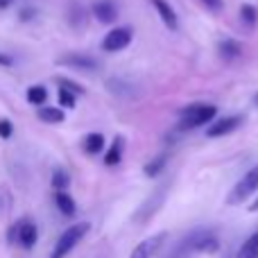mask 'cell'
Instances as JSON below:
<instances>
[{"label":"cell","instance_id":"30","mask_svg":"<svg viewBox=\"0 0 258 258\" xmlns=\"http://www.w3.org/2000/svg\"><path fill=\"white\" fill-rule=\"evenodd\" d=\"M256 104H258V95H256Z\"/></svg>","mask_w":258,"mask_h":258},{"label":"cell","instance_id":"14","mask_svg":"<svg viewBox=\"0 0 258 258\" xmlns=\"http://www.w3.org/2000/svg\"><path fill=\"white\" fill-rule=\"evenodd\" d=\"M82 147H84L86 154H98V152L104 150V136L98 132L89 134V136L84 138V143H82Z\"/></svg>","mask_w":258,"mask_h":258},{"label":"cell","instance_id":"5","mask_svg":"<svg viewBox=\"0 0 258 258\" xmlns=\"http://www.w3.org/2000/svg\"><path fill=\"white\" fill-rule=\"evenodd\" d=\"M132 27H116L111 30L102 41V50L104 52H118V50H125L132 43Z\"/></svg>","mask_w":258,"mask_h":258},{"label":"cell","instance_id":"9","mask_svg":"<svg viewBox=\"0 0 258 258\" xmlns=\"http://www.w3.org/2000/svg\"><path fill=\"white\" fill-rule=\"evenodd\" d=\"M220 249V242L213 233H195L192 236V251H206V254H215Z\"/></svg>","mask_w":258,"mask_h":258},{"label":"cell","instance_id":"17","mask_svg":"<svg viewBox=\"0 0 258 258\" xmlns=\"http://www.w3.org/2000/svg\"><path fill=\"white\" fill-rule=\"evenodd\" d=\"M240 52H242V45L238 43L236 39L220 41V54H222L224 59H236V57H240Z\"/></svg>","mask_w":258,"mask_h":258},{"label":"cell","instance_id":"29","mask_svg":"<svg viewBox=\"0 0 258 258\" xmlns=\"http://www.w3.org/2000/svg\"><path fill=\"white\" fill-rule=\"evenodd\" d=\"M12 0H0V7H5V5H9Z\"/></svg>","mask_w":258,"mask_h":258},{"label":"cell","instance_id":"23","mask_svg":"<svg viewBox=\"0 0 258 258\" xmlns=\"http://www.w3.org/2000/svg\"><path fill=\"white\" fill-rule=\"evenodd\" d=\"M57 82H59V86H61V89L73 91L75 95H82V93H84V89H82L80 84H75V82H71V80H63V77H57Z\"/></svg>","mask_w":258,"mask_h":258},{"label":"cell","instance_id":"20","mask_svg":"<svg viewBox=\"0 0 258 258\" xmlns=\"http://www.w3.org/2000/svg\"><path fill=\"white\" fill-rule=\"evenodd\" d=\"M71 186V177H68L63 170H54V174H52V188L57 192H61V190H66V188Z\"/></svg>","mask_w":258,"mask_h":258},{"label":"cell","instance_id":"28","mask_svg":"<svg viewBox=\"0 0 258 258\" xmlns=\"http://www.w3.org/2000/svg\"><path fill=\"white\" fill-rule=\"evenodd\" d=\"M249 211H251V213H256V211H258V197H256V200H254V202H251Z\"/></svg>","mask_w":258,"mask_h":258},{"label":"cell","instance_id":"21","mask_svg":"<svg viewBox=\"0 0 258 258\" xmlns=\"http://www.w3.org/2000/svg\"><path fill=\"white\" fill-rule=\"evenodd\" d=\"M240 18H242V23H245L247 27H254L256 18H258V12H256L254 5H242L240 7Z\"/></svg>","mask_w":258,"mask_h":258},{"label":"cell","instance_id":"22","mask_svg":"<svg viewBox=\"0 0 258 258\" xmlns=\"http://www.w3.org/2000/svg\"><path fill=\"white\" fill-rule=\"evenodd\" d=\"M59 107H66V109L75 107V93L68 89H59Z\"/></svg>","mask_w":258,"mask_h":258},{"label":"cell","instance_id":"15","mask_svg":"<svg viewBox=\"0 0 258 258\" xmlns=\"http://www.w3.org/2000/svg\"><path fill=\"white\" fill-rule=\"evenodd\" d=\"M25 98H27V102L34 104V107H43L45 100H48V89H45V86H41V84H34V86H30V89H27Z\"/></svg>","mask_w":258,"mask_h":258},{"label":"cell","instance_id":"7","mask_svg":"<svg viewBox=\"0 0 258 258\" xmlns=\"http://www.w3.org/2000/svg\"><path fill=\"white\" fill-rule=\"evenodd\" d=\"M57 63H59V66L77 68V71H95V68H98V59L89 57V54H82V52L63 54V57L57 59Z\"/></svg>","mask_w":258,"mask_h":258},{"label":"cell","instance_id":"3","mask_svg":"<svg viewBox=\"0 0 258 258\" xmlns=\"http://www.w3.org/2000/svg\"><path fill=\"white\" fill-rule=\"evenodd\" d=\"M256 190H258V165L256 168H251L249 172H247L245 177L236 183V186H233V190L229 192V197H227V204L229 206L242 204V202H245L249 195H254Z\"/></svg>","mask_w":258,"mask_h":258},{"label":"cell","instance_id":"24","mask_svg":"<svg viewBox=\"0 0 258 258\" xmlns=\"http://www.w3.org/2000/svg\"><path fill=\"white\" fill-rule=\"evenodd\" d=\"M12 134H14V125H12V120H7V118H0V138H12Z\"/></svg>","mask_w":258,"mask_h":258},{"label":"cell","instance_id":"16","mask_svg":"<svg viewBox=\"0 0 258 258\" xmlns=\"http://www.w3.org/2000/svg\"><path fill=\"white\" fill-rule=\"evenodd\" d=\"M54 204H57V209L61 211L63 215H75V211H77L75 209V200H73L66 190H61V192L54 195Z\"/></svg>","mask_w":258,"mask_h":258},{"label":"cell","instance_id":"26","mask_svg":"<svg viewBox=\"0 0 258 258\" xmlns=\"http://www.w3.org/2000/svg\"><path fill=\"white\" fill-rule=\"evenodd\" d=\"M34 9H30V7H27V9H23V12H21V21H30V18H34Z\"/></svg>","mask_w":258,"mask_h":258},{"label":"cell","instance_id":"6","mask_svg":"<svg viewBox=\"0 0 258 258\" xmlns=\"http://www.w3.org/2000/svg\"><path fill=\"white\" fill-rule=\"evenodd\" d=\"M242 125V116H227V118H220V120L211 122L206 127V136L209 138H220V136H227V134L236 132L238 127Z\"/></svg>","mask_w":258,"mask_h":258},{"label":"cell","instance_id":"13","mask_svg":"<svg viewBox=\"0 0 258 258\" xmlns=\"http://www.w3.org/2000/svg\"><path fill=\"white\" fill-rule=\"evenodd\" d=\"M63 111L59 107H39V120L48 122V125H59L63 122Z\"/></svg>","mask_w":258,"mask_h":258},{"label":"cell","instance_id":"19","mask_svg":"<svg viewBox=\"0 0 258 258\" xmlns=\"http://www.w3.org/2000/svg\"><path fill=\"white\" fill-rule=\"evenodd\" d=\"M163 168H165V154H161V156H156L154 161H150V163L143 168V172H145V177H156Z\"/></svg>","mask_w":258,"mask_h":258},{"label":"cell","instance_id":"1","mask_svg":"<svg viewBox=\"0 0 258 258\" xmlns=\"http://www.w3.org/2000/svg\"><path fill=\"white\" fill-rule=\"evenodd\" d=\"M91 224L89 222H77V224H71V227L66 229V231L61 233V238H59L57 242H54V249L50 251L48 258H63L68 256L73 249H75L77 245L82 242V238L89 233Z\"/></svg>","mask_w":258,"mask_h":258},{"label":"cell","instance_id":"11","mask_svg":"<svg viewBox=\"0 0 258 258\" xmlns=\"http://www.w3.org/2000/svg\"><path fill=\"white\" fill-rule=\"evenodd\" d=\"M152 5L156 7V12H159V16H161V21L165 23V25L170 27V30H177V14H174V9L170 7L165 0H152Z\"/></svg>","mask_w":258,"mask_h":258},{"label":"cell","instance_id":"10","mask_svg":"<svg viewBox=\"0 0 258 258\" xmlns=\"http://www.w3.org/2000/svg\"><path fill=\"white\" fill-rule=\"evenodd\" d=\"M93 16L98 18L100 23H113L118 18V9L111 0H98L93 5Z\"/></svg>","mask_w":258,"mask_h":258},{"label":"cell","instance_id":"12","mask_svg":"<svg viewBox=\"0 0 258 258\" xmlns=\"http://www.w3.org/2000/svg\"><path fill=\"white\" fill-rule=\"evenodd\" d=\"M122 150H125V138L118 136L116 141L111 143V147L107 150V154H104V165L113 168V165L120 163V161H122Z\"/></svg>","mask_w":258,"mask_h":258},{"label":"cell","instance_id":"4","mask_svg":"<svg viewBox=\"0 0 258 258\" xmlns=\"http://www.w3.org/2000/svg\"><path fill=\"white\" fill-rule=\"evenodd\" d=\"M14 236H16V240L21 242L23 249H32V247L36 245V240H39V229H36V224L32 222V220L23 218L21 222L9 231V238H12V240H14Z\"/></svg>","mask_w":258,"mask_h":258},{"label":"cell","instance_id":"2","mask_svg":"<svg viewBox=\"0 0 258 258\" xmlns=\"http://www.w3.org/2000/svg\"><path fill=\"white\" fill-rule=\"evenodd\" d=\"M218 113V107L213 104H190V107L181 109V120H179V129H197L202 125H209Z\"/></svg>","mask_w":258,"mask_h":258},{"label":"cell","instance_id":"27","mask_svg":"<svg viewBox=\"0 0 258 258\" xmlns=\"http://www.w3.org/2000/svg\"><path fill=\"white\" fill-rule=\"evenodd\" d=\"M0 63H3V66H12V59L5 57V54H0Z\"/></svg>","mask_w":258,"mask_h":258},{"label":"cell","instance_id":"8","mask_svg":"<svg viewBox=\"0 0 258 258\" xmlns=\"http://www.w3.org/2000/svg\"><path fill=\"white\" fill-rule=\"evenodd\" d=\"M163 240H165V233H156V236H152V238H147V240L138 242V245L134 247V251H132V256H129V258H152V254L159 249Z\"/></svg>","mask_w":258,"mask_h":258},{"label":"cell","instance_id":"18","mask_svg":"<svg viewBox=\"0 0 258 258\" xmlns=\"http://www.w3.org/2000/svg\"><path fill=\"white\" fill-rule=\"evenodd\" d=\"M238 258H258V231L251 233L238 249Z\"/></svg>","mask_w":258,"mask_h":258},{"label":"cell","instance_id":"25","mask_svg":"<svg viewBox=\"0 0 258 258\" xmlns=\"http://www.w3.org/2000/svg\"><path fill=\"white\" fill-rule=\"evenodd\" d=\"M202 3H204L209 9H213V12H220V9H222V0H202Z\"/></svg>","mask_w":258,"mask_h":258}]
</instances>
